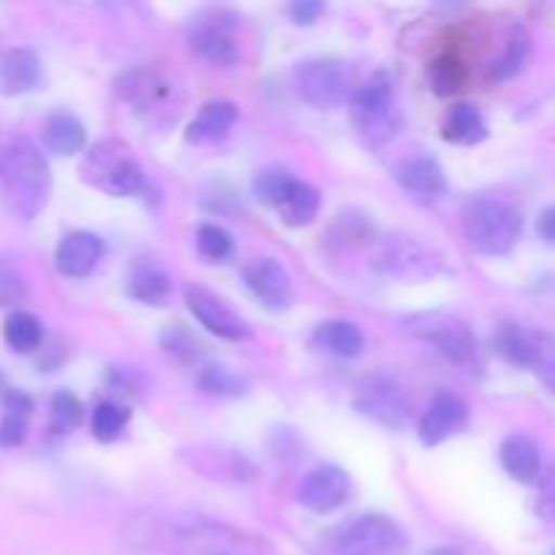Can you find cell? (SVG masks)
<instances>
[{"instance_id":"1","label":"cell","mask_w":555,"mask_h":555,"mask_svg":"<svg viewBox=\"0 0 555 555\" xmlns=\"http://www.w3.org/2000/svg\"><path fill=\"white\" fill-rule=\"evenodd\" d=\"M157 545L168 555H274L263 537L198 513H179L163 520Z\"/></svg>"},{"instance_id":"2","label":"cell","mask_w":555,"mask_h":555,"mask_svg":"<svg viewBox=\"0 0 555 555\" xmlns=\"http://www.w3.org/2000/svg\"><path fill=\"white\" fill-rule=\"evenodd\" d=\"M0 195L20 222H33L52 195V171L43 152L25 135L0 150Z\"/></svg>"},{"instance_id":"3","label":"cell","mask_w":555,"mask_h":555,"mask_svg":"<svg viewBox=\"0 0 555 555\" xmlns=\"http://www.w3.org/2000/svg\"><path fill=\"white\" fill-rule=\"evenodd\" d=\"M79 173L90 188L114 195V198L139 195L146 188L144 168L135 160L133 150L119 139L95 141L81 157Z\"/></svg>"},{"instance_id":"4","label":"cell","mask_w":555,"mask_h":555,"mask_svg":"<svg viewBox=\"0 0 555 555\" xmlns=\"http://www.w3.org/2000/svg\"><path fill=\"white\" fill-rule=\"evenodd\" d=\"M464 222L466 242L472 249L482 255H507L518 244L520 233H524V217L513 204L502 198H472L464 206Z\"/></svg>"},{"instance_id":"5","label":"cell","mask_w":555,"mask_h":555,"mask_svg":"<svg viewBox=\"0 0 555 555\" xmlns=\"http://www.w3.org/2000/svg\"><path fill=\"white\" fill-rule=\"evenodd\" d=\"M350 117L369 146L388 144L401 125L393 76L377 70L350 98Z\"/></svg>"},{"instance_id":"6","label":"cell","mask_w":555,"mask_h":555,"mask_svg":"<svg viewBox=\"0 0 555 555\" xmlns=\"http://www.w3.org/2000/svg\"><path fill=\"white\" fill-rule=\"evenodd\" d=\"M406 331L459 369L480 366V345L466 320L450 312H421L406 320Z\"/></svg>"},{"instance_id":"7","label":"cell","mask_w":555,"mask_h":555,"mask_svg":"<svg viewBox=\"0 0 555 555\" xmlns=\"http://www.w3.org/2000/svg\"><path fill=\"white\" fill-rule=\"evenodd\" d=\"M374 269L401 282H426L442 274L444 260L421 238L406 236V233H390L377 244Z\"/></svg>"},{"instance_id":"8","label":"cell","mask_w":555,"mask_h":555,"mask_svg":"<svg viewBox=\"0 0 555 555\" xmlns=\"http://www.w3.org/2000/svg\"><path fill=\"white\" fill-rule=\"evenodd\" d=\"M293 85L298 95L314 108H339L352 98V74L345 63L331 57L304 60L293 68Z\"/></svg>"},{"instance_id":"9","label":"cell","mask_w":555,"mask_h":555,"mask_svg":"<svg viewBox=\"0 0 555 555\" xmlns=\"http://www.w3.org/2000/svg\"><path fill=\"white\" fill-rule=\"evenodd\" d=\"M352 406L379 426L404 428L410 421L412 401L406 390L388 374H366L358 379Z\"/></svg>"},{"instance_id":"10","label":"cell","mask_w":555,"mask_h":555,"mask_svg":"<svg viewBox=\"0 0 555 555\" xmlns=\"http://www.w3.org/2000/svg\"><path fill=\"white\" fill-rule=\"evenodd\" d=\"M339 555H406L410 537L388 515L369 513L361 515L350 529L341 534Z\"/></svg>"},{"instance_id":"11","label":"cell","mask_w":555,"mask_h":555,"mask_svg":"<svg viewBox=\"0 0 555 555\" xmlns=\"http://www.w3.org/2000/svg\"><path fill=\"white\" fill-rule=\"evenodd\" d=\"M184 304L193 312V318L204 325L209 334L220 336L225 341H244L253 336L247 320L236 312V309L228 307L225 298H220L217 293L206 291L201 285H190L184 291Z\"/></svg>"},{"instance_id":"12","label":"cell","mask_w":555,"mask_h":555,"mask_svg":"<svg viewBox=\"0 0 555 555\" xmlns=\"http://www.w3.org/2000/svg\"><path fill=\"white\" fill-rule=\"evenodd\" d=\"M247 291L269 312H287L296 301V287L291 274L276 258H253L242 271Z\"/></svg>"},{"instance_id":"13","label":"cell","mask_w":555,"mask_h":555,"mask_svg":"<svg viewBox=\"0 0 555 555\" xmlns=\"http://www.w3.org/2000/svg\"><path fill=\"white\" fill-rule=\"evenodd\" d=\"M347 496H350V475L336 464L314 466L298 488V502L318 515L339 509Z\"/></svg>"},{"instance_id":"14","label":"cell","mask_w":555,"mask_h":555,"mask_svg":"<svg viewBox=\"0 0 555 555\" xmlns=\"http://www.w3.org/2000/svg\"><path fill=\"white\" fill-rule=\"evenodd\" d=\"M466 421H469V410H466L464 399L450 390H439L431 399L428 410L421 415L417 423V437L426 448H437V444L448 442L459 431H464Z\"/></svg>"},{"instance_id":"15","label":"cell","mask_w":555,"mask_h":555,"mask_svg":"<svg viewBox=\"0 0 555 555\" xmlns=\"http://www.w3.org/2000/svg\"><path fill=\"white\" fill-rule=\"evenodd\" d=\"M396 182L401 184L406 195L417 204H434L448 190V179H444V168L439 166L437 157L431 155H415L406 157L396 166Z\"/></svg>"},{"instance_id":"16","label":"cell","mask_w":555,"mask_h":555,"mask_svg":"<svg viewBox=\"0 0 555 555\" xmlns=\"http://www.w3.org/2000/svg\"><path fill=\"white\" fill-rule=\"evenodd\" d=\"M114 92L122 98L135 114H157L171 98V85L157 70H128L114 81Z\"/></svg>"},{"instance_id":"17","label":"cell","mask_w":555,"mask_h":555,"mask_svg":"<svg viewBox=\"0 0 555 555\" xmlns=\"http://www.w3.org/2000/svg\"><path fill=\"white\" fill-rule=\"evenodd\" d=\"M103 258V242L98 233L92 231H70L60 238L57 249H54V266L63 276L70 280H81V276L92 274Z\"/></svg>"},{"instance_id":"18","label":"cell","mask_w":555,"mask_h":555,"mask_svg":"<svg viewBox=\"0 0 555 555\" xmlns=\"http://www.w3.org/2000/svg\"><path fill=\"white\" fill-rule=\"evenodd\" d=\"M43 85V65L27 47L5 49L0 54V92L9 98L30 95Z\"/></svg>"},{"instance_id":"19","label":"cell","mask_w":555,"mask_h":555,"mask_svg":"<svg viewBox=\"0 0 555 555\" xmlns=\"http://www.w3.org/2000/svg\"><path fill=\"white\" fill-rule=\"evenodd\" d=\"M280 215V220L291 228H304L312 225L314 217L320 211V193L314 184L304 182V179L291 177L285 179V184L276 193L274 204H271Z\"/></svg>"},{"instance_id":"20","label":"cell","mask_w":555,"mask_h":555,"mask_svg":"<svg viewBox=\"0 0 555 555\" xmlns=\"http://www.w3.org/2000/svg\"><path fill=\"white\" fill-rule=\"evenodd\" d=\"M499 461L513 480L531 486L542 477V450L529 434H509L499 448Z\"/></svg>"},{"instance_id":"21","label":"cell","mask_w":555,"mask_h":555,"mask_svg":"<svg viewBox=\"0 0 555 555\" xmlns=\"http://www.w3.org/2000/svg\"><path fill=\"white\" fill-rule=\"evenodd\" d=\"M171 274L155 260H135L128 274V296L146 307H163L171 298Z\"/></svg>"},{"instance_id":"22","label":"cell","mask_w":555,"mask_h":555,"mask_svg":"<svg viewBox=\"0 0 555 555\" xmlns=\"http://www.w3.org/2000/svg\"><path fill=\"white\" fill-rule=\"evenodd\" d=\"M190 49L198 54L204 63L217 65V68H231L242 60V49H238L236 38L220 25H198L190 33Z\"/></svg>"},{"instance_id":"23","label":"cell","mask_w":555,"mask_h":555,"mask_svg":"<svg viewBox=\"0 0 555 555\" xmlns=\"http://www.w3.org/2000/svg\"><path fill=\"white\" fill-rule=\"evenodd\" d=\"M238 117L236 103L231 101H209L198 108L193 122L188 125V141L193 144H211L231 133L233 122Z\"/></svg>"},{"instance_id":"24","label":"cell","mask_w":555,"mask_h":555,"mask_svg":"<svg viewBox=\"0 0 555 555\" xmlns=\"http://www.w3.org/2000/svg\"><path fill=\"white\" fill-rule=\"evenodd\" d=\"M312 345L320 352H325V356L356 358L366 347V339H363L361 328L356 323H350V320H325V323H320L314 328Z\"/></svg>"},{"instance_id":"25","label":"cell","mask_w":555,"mask_h":555,"mask_svg":"<svg viewBox=\"0 0 555 555\" xmlns=\"http://www.w3.org/2000/svg\"><path fill=\"white\" fill-rule=\"evenodd\" d=\"M87 128L76 114L70 112H54L43 125V144L52 155L70 157L76 152L85 150Z\"/></svg>"},{"instance_id":"26","label":"cell","mask_w":555,"mask_h":555,"mask_svg":"<svg viewBox=\"0 0 555 555\" xmlns=\"http://www.w3.org/2000/svg\"><path fill=\"white\" fill-rule=\"evenodd\" d=\"M444 141L459 146H475L488 135V122L475 103H455L442 125Z\"/></svg>"},{"instance_id":"27","label":"cell","mask_w":555,"mask_h":555,"mask_svg":"<svg viewBox=\"0 0 555 555\" xmlns=\"http://www.w3.org/2000/svg\"><path fill=\"white\" fill-rule=\"evenodd\" d=\"M3 341L16 356H30L43 345V323L27 309H14L3 323Z\"/></svg>"},{"instance_id":"28","label":"cell","mask_w":555,"mask_h":555,"mask_svg":"<svg viewBox=\"0 0 555 555\" xmlns=\"http://www.w3.org/2000/svg\"><path fill=\"white\" fill-rule=\"evenodd\" d=\"M195 385H198L201 393L215 396V399H242L249 390L247 379L233 369L222 366V363H209V366L201 369Z\"/></svg>"},{"instance_id":"29","label":"cell","mask_w":555,"mask_h":555,"mask_svg":"<svg viewBox=\"0 0 555 555\" xmlns=\"http://www.w3.org/2000/svg\"><path fill=\"white\" fill-rule=\"evenodd\" d=\"M537 347V331L526 328L520 323H504L502 328L496 331V350L507 358L513 366L529 369L531 356H534Z\"/></svg>"},{"instance_id":"30","label":"cell","mask_w":555,"mask_h":555,"mask_svg":"<svg viewBox=\"0 0 555 555\" xmlns=\"http://www.w3.org/2000/svg\"><path fill=\"white\" fill-rule=\"evenodd\" d=\"M529 49H531V38H529V33H526V27H513L507 36V41H504L502 54L493 60L491 79L504 81V79H513V76H518L520 70H524L526 60H529Z\"/></svg>"},{"instance_id":"31","label":"cell","mask_w":555,"mask_h":555,"mask_svg":"<svg viewBox=\"0 0 555 555\" xmlns=\"http://www.w3.org/2000/svg\"><path fill=\"white\" fill-rule=\"evenodd\" d=\"M85 421V406L70 390H57L49 401V431L57 437H68L70 431L81 426Z\"/></svg>"},{"instance_id":"32","label":"cell","mask_w":555,"mask_h":555,"mask_svg":"<svg viewBox=\"0 0 555 555\" xmlns=\"http://www.w3.org/2000/svg\"><path fill=\"white\" fill-rule=\"evenodd\" d=\"M128 423H130L128 406L117 404V401H101V404L92 410V417H90V428L92 434H95L98 442H114V439H119Z\"/></svg>"},{"instance_id":"33","label":"cell","mask_w":555,"mask_h":555,"mask_svg":"<svg viewBox=\"0 0 555 555\" xmlns=\"http://www.w3.org/2000/svg\"><path fill=\"white\" fill-rule=\"evenodd\" d=\"M195 247L204 255L209 263H225V260L233 258L236 253V244H233V236L217 222H204L195 231Z\"/></svg>"},{"instance_id":"34","label":"cell","mask_w":555,"mask_h":555,"mask_svg":"<svg viewBox=\"0 0 555 555\" xmlns=\"http://www.w3.org/2000/svg\"><path fill=\"white\" fill-rule=\"evenodd\" d=\"M428 79H431V87L439 95H453L464 87L466 68L455 54H439L431 68H428Z\"/></svg>"},{"instance_id":"35","label":"cell","mask_w":555,"mask_h":555,"mask_svg":"<svg viewBox=\"0 0 555 555\" xmlns=\"http://www.w3.org/2000/svg\"><path fill=\"white\" fill-rule=\"evenodd\" d=\"M529 369L537 374V379H540L551 393H555V339L551 334L537 331V347L534 356H531Z\"/></svg>"},{"instance_id":"36","label":"cell","mask_w":555,"mask_h":555,"mask_svg":"<svg viewBox=\"0 0 555 555\" xmlns=\"http://www.w3.org/2000/svg\"><path fill=\"white\" fill-rule=\"evenodd\" d=\"M27 293L25 274L9 258H0V307H20Z\"/></svg>"},{"instance_id":"37","label":"cell","mask_w":555,"mask_h":555,"mask_svg":"<svg viewBox=\"0 0 555 555\" xmlns=\"http://www.w3.org/2000/svg\"><path fill=\"white\" fill-rule=\"evenodd\" d=\"M27 417L30 415H20V412H5L0 417V448L11 450L20 448L27 437Z\"/></svg>"},{"instance_id":"38","label":"cell","mask_w":555,"mask_h":555,"mask_svg":"<svg viewBox=\"0 0 555 555\" xmlns=\"http://www.w3.org/2000/svg\"><path fill=\"white\" fill-rule=\"evenodd\" d=\"M287 177H291V171H285V168H266V171H260L253 182L258 201H263V204L269 206L274 204L276 193H280V188L285 184Z\"/></svg>"},{"instance_id":"39","label":"cell","mask_w":555,"mask_h":555,"mask_svg":"<svg viewBox=\"0 0 555 555\" xmlns=\"http://www.w3.org/2000/svg\"><path fill=\"white\" fill-rule=\"evenodd\" d=\"M163 347H166L173 358H179V361H193L195 352H198L195 350V347H198L195 339L179 323L171 325V328L163 334Z\"/></svg>"},{"instance_id":"40","label":"cell","mask_w":555,"mask_h":555,"mask_svg":"<svg viewBox=\"0 0 555 555\" xmlns=\"http://www.w3.org/2000/svg\"><path fill=\"white\" fill-rule=\"evenodd\" d=\"M537 515L547 524H555V464L540 477V499H537Z\"/></svg>"},{"instance_id":"41","label":"cell","mask_w":555,"mask_h":555,"mask_svg":"<svg viewBox=\"0 0 555 555\" xmlns=\"http://www.w3.org/2000/svg\"><path fill=\"white\" fill-rule=\"evenodd\" d=\"M323 11H325V5L320 3V0H298V3H293L291 9H287V14L293 16V22H296V25H312V22L323 14Z\"/></svg>"},{"instance_id":"42","label":"cell","mask_w":555,"mask_h":555,"mask_svg":"<svg viewBox=\"0 0 555 555\" xmlns=\"http://www.w3.org/2000/svg\"><path fill=\"white\" fill-rule=\"evenodd\" d=\"M537 233H540L542 242L555 247V206H547V209L540 211V217H537Z\"/></svg>"},{"instance_id":"43","label":"cell","mask_w":555,"mask_h":555,"mask_svg":"<svg viewBox=\"0 0 555 555\" xmlns=\"http://www.w3.org/2000/svg\"><path fill=\"white\" fill-rule=\"evenodd\" d=\"M426 555H464L459 551V547H434V551H428Z\"/></svg>"},{"instance_id":"44","label":"cell","mask_w":555,"mask_h":555,"mask_svg":"<svg viewBox=\"0 0 555 555\" xmlns=\"http://www.w3.org/2000/svg\"><path fill=\"white\" fill-rule=\"evenodd\" d=\"M9 383H5V377H3V372H0V399H3L5 393H9Z\"/></svg>"},{"instance_id":"45","label":"cell","mask_w":555,"mask_h":555,"mask_svg":"<svg viewBox=\"0 0 555 555\" xmlns=\"http://www.w3.org/2000/svg\"><path fill=\"white\" fill-rule=\"evenodd\" d=\"M553 555H555V551H553Z\"/></svg>"}]
</instances>
